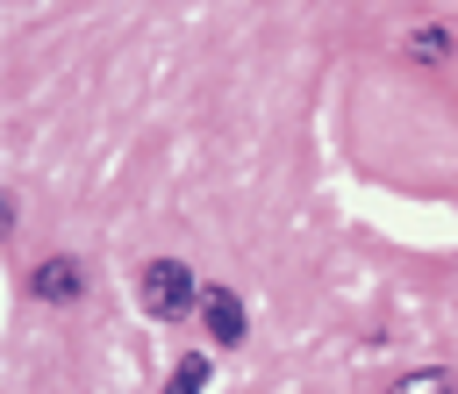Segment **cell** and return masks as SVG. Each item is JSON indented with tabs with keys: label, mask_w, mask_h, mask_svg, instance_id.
Returning a JSON list of instances; mask_svg holds the SVG:
<instances>
[{
	"label": "cell",
	"mask_w": 458,
	"mask_h": 394,
	"mask_svg": "<svg viewBox=\"0 0 458 394\" xmlns=\"http://www.w3.org/2000/svg\"><path fill=\"white\" fill-rule=\"evenodd\" d=\"M136 294H143V308H150L157 322H179V315H193V308H200V294H208V287H200L179 258H150V265L136 272Z\"/></svg>",
	"instance_id": "6da1fadb"
},
{
	"label": "cell",
	"mask_w": 458,
	"mask_h": 394,
	"mask_svg": "<svg viewBox=\"0 0 458 394\" xmlns=\"http://www.w3.org/2000/svg\"><path fill=\"white\" fill-rule=\"evenodd\" d=\"M29 287H36V301H79L86 294V265L79 258H43L29 272Z\"/></svg>",
	"instance_id": "7a4b0ae2"
},
{
	"label": "cell",
	"mask_w": 458,
	"mask_h": 394,
	"mask_svg": "<svg viewBox=\"0 0 458 394\" xmlns=\"http://www.w3.org/2000/svg\"><path fill=\"white\" fill-rule=\"evenodd\" d=\"M200 315H208V337L215 344H243V301L229 287H208L200 294Z\"/></svg>",
	"instance_id": "3957f363"
},
{
	"label": "cell",
	"mask_w": 458,
	"mask_h": 394,
	"mask_svg": "<svg viewBox=\"0 0 458 394\" xmlns=\"http://www.w3.org/2000/svg\"><path fill=\"white\" fill-rule=\"evenodd\" d=\"M394 394H458V380H451L444 365H422V373H401Z\"/></svg>",
	"instance_id": "277c9868"
},
{
	"label": "cell",
	"mask_w": 458,
	"mask_h": 394,
	"mask_svg": "<svg viewBox=\"0 0 458 394\" xmlns=\"http://www.w3.org/2000/svg\"><path fill=\"white\" fill-rule=\"evenodd\" d=\"M200 387H208V358H179L165 380V394H200Z\"/></svg>",
	"instance_id": "5b68a950"
},
{
	"label": "cell",
	"mask_w": 458,
	"mask_h": 394,
	"mask_svg": "<svg viewBox=\"0 0 458 394\" xmlns=\"http://www.w3.org/2000/svg\"><path fill=\"white\" fill-rule=\"evenodd\" d=\"M408 50H415L422 64H437V57L451 50V36H444V29H415V36H408Z\"/></svg>",
	"instance_id": "8992f818"
}]
</instances>
